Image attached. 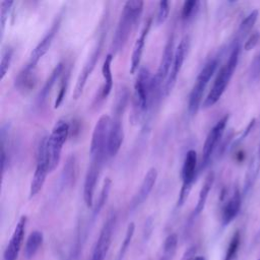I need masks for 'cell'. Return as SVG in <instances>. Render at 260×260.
<instances>
[{
  "mask_svg": "<svg viewBox=\"0 0 260 260\" xmlns=\"http://www.w3.org/2000/svg\"><path fill=\"white\" fill-rule=\"evenodd\" d=\"M143 5L144 2L140 0H129L125 2L111 44L113 55L117 54L126 45L131 30L142 12Z\"/></svg>",
  "mask_w": 260,
  "mask_h": 260,
  "instance_id": "obj_1",
  "label": "cell"
},
{
  "mask_svg": "<svg viewBox=\"0 0 260 260\" xmlns=\"http://www.w3.org/2000/svg\"><path fill=\"white\" fill-rule=\"evenodd\" d=\"M239 55H240V41L236 39L232 46L226 62L217 71L213 84L209 89L206 98L203 101V104H202L203 108H209L213 106L221 98L222 93L224 92L226 86L229 85L230 80L236 70L238 60H239Z\"/></svg>",
  "mask_w": 260,
  "mask_h": 260,
  "instance_id": "obj_2",
  "label": "cell"
},
{
  "mask_svg": "<svg viewBox=\"0 0 260 260\" xmlns=\"http://www.w3.org/2000/svg\"><path fill=\"white\" fill-rule=\"evenodd\" d=\"M153 102H155L153 76L147 67L142 66L138 69V73L134 82L132 105L133 117L135 118V121L149 110Z\"/></svg>",
  "mask_w": 260,
  "mask_h": 260,
  "instance_id": "obj_3",
  "label": "cell"
},
{
  "mask_svg": "<svg viewBox=\"0 0 260 260\" xmlns=\"http://www.w3.org/2000/svg\"><path fill=\"white\" fill-rule=\"evenodd\" d=\"M127 100H128V90L126 88L121 89L117 94L115 109H114V117L111 118V125H110L108 145H107V153L109 158L114 157L118 153L124 139L122 116L126 108Z\"/></svg>",
  "mask_w": 260,
  "mask_h": 260,
  "instance_id": "obj_4",
  "label": "cell"
},
{
  "mask_svg": "<svg viewBox=\"0 0 260 260\" xmlns=\"http://www.w3.org/2000/svg\"><path fill=\"white\" fill-rule=\"evenodd\" d=\"M218 66V59L217 58H211L209 59L200 72L198 73L195 82L191 88V91L189 93V100H188V112L190 115L194 116L201 105L203 92L206 88V85L208 84L210 78L215 73Z\"/></svg>",
  "mask_w": 260,
  "mask_h": 260,
  "instance_id": "obj_5",
  "label": "cell"
},
{
  "mask_svg": "<svg viewBox=\"0 0 260 260\" xmlns=\"http://www.w3.org/2000/svg\"><path fill=\"white\" fill-rule=\"evenodd\" d=\"M50 173V159L48 151V136L42 137L37 151V164L29 185L28 197H35L43 188L47 175Z\"/></svg>",
  "mask_w": 260,
  "mask_h": 260,
  "instance_id": "obj_6",
  "label": "cell"
},
{
  "mask_svg": "<svg viewBox=\"0 0 260 260\" xmlns=\"http://www.w3.org/2000/svg\"><path fill=\"white\" fill-rule=\"evenodd\" d=\"M69 124L65 120L56 122L50 135H48V151L50 159V172L54 171L61 158V152L69 135Z\"/></svg>",
  "mask_w": 260,
  "mask_h": 260,
  "instance_id": "obj_7",
  "label": "cell"
},
{
  "mask_svg": "<svg viewBox=\"0 0 260 260\" xmlns=\"http://www.w3.org/2000/svg\"><path fill=\"white\" fill-rule=\"evenodd\" d=\"M197 161H198L197 152L194 149H189L186 152V155L183 161L182 172H181L182 187L178 197V202H177L178 207L182 206L189 196V193L191 191V188L195 181V177L197 173V164H198Z\"/></svg>",
  "mask_w": 260,
  "mask_h": 260,
  "instance_id": "obj_8",
  "label": "cell"
},
{
  "mask_svg": "<svg viewBox=\"0 0 260 260\" xmlns=\"http://www.w3.org/2000/svg\"><path fill=\"white\" fill-rule=\"evenodd\" d=\"M175 55V43H174V36L171 35L165 45L164 52L161 54V58L156 70L155 75L153 76V89H154V100L162 93L164 85L167 80V77L170 73L172 63L174 60Z\"/></svg>",
  "mask_w": 260,
  "mask_h": 260,
  "instance_id": "obj_9",
  "label": "cell"
},
{
  "mask_svg": "<svg viewBox=\"0 0 260 260\" xmlns=\"http://www.w3.org/2000/svg\"><path fill=\"white\" fill-rule=\"evenodd\" d=\"M106 159L108 158L104 155L90 156V162L87 167L85 177H84V183H83V201L86 207L88 208H91L94 205L93 195H94L96 183L101 174V170Z\"/></svg>",
  "mask_w": 260,
  "mask_h": 260,
  "instance_id": "obj_10",
  "label": "cell"
},
{
  "mask_svg": "<svg viewBox=\"0 0 260 260\" xmlns=\"http://www.w3.org/2000/svg\"><path fill=\"white\" fill-rule=\"evenodd\" d=\"M111 125V117L107 114L102 115L96 121L89 145V154L90 156L94 155H104L107 158V145L109 138V131Z\"/></svg>",
  "mask_w": 260,
  "mask_h": 260,
  "instance_id": "obj_11",
  "label": "cell"
},
{
  "mask_svg": "<svg viewBox=\"0 0 260 260\" xmlns=\"http://www.w3.org/2000/svg\"><path fill=\"white\" fill-rule=\"evenodd\" d=\"M105 35H106V31L103 30L101 32L100 38L98 39L94 47H93L91 53L87 57L86 61L83 64L82 69L80 70V72L78 74V77H77L76 83H75V87L73 89V99L74 100H77L81 95V93L83 91V88L85 86V83L87 81V78L91 74L92 70L94 69V67L96 65V62H98V60H99V58L101 56L102 50H103Z\"/></svg>",
  "mask_w": 260,
  "mask_h": 260,
  "instance_id": "obj_12",
  "label": "cell"
},
{
  "mask_svg": "<svg viewBox=\"0 0 260 260\" xmlns=\"http://www.w3.org/2000/svg\"><path fill=\"white\" fill-rule=\"evenodd\" d=\"M189 47H190V38H189V36H184L181 39L177 48L175 49V55H174L172 67H171L170 73H169L167 80L165 82V85H164L162 94L166 96L172 91V89L174 88V86L176 84L177 77H178V75L182 69L183 63L187 57Z\"/></svg>",
  "mask_w": 260,
  "mask_h": 260,
  "instance_id": "obj_13",
  "label": "cell"
},
{
  "mask_svg": "<svg viewBox=\"0 0 260 260\" xmlns=\"http://www.w3.org/2000/svg\"><path fill=\"white\" fill-rule=\"evenodd\" d=\"M229 118H230L229 115H224L209 130V132H208V134L205 138L203 148H202V157H201L200 170L206 168V166L208 165L215 148L217 147V145H218V143H219V141L222 137V134H223L224 129L226 127Z\"/></svg>",
  "mask_w": 260,
  "mask_h": 260,
  "instance_id": "obj_14",
  "label": "cell"
},
{
  "mask_svg": "<svg viewBox=\"0 0 260 260\" xmlns=\"http://www.w3.org/2000/svg\"><path fill=\"white\" fill-rule=\"evenodd\" d=\"M61 20H62V12L58 13V15L53 20L49 29L46 31L44 37L41 39V41L38 43V45L31 51V53L29 55V59H28V61L30 63L37 65L39 60L48 52V50L50 49V47L53 43V40H54L56 34L59 30V27L61 25Z\"/></svg>",
  "mask_w": 260,
  "mask_h": 260,
  "instance_id": "obj_15",
  "label": "cell"
},
{
  "mask_svg": "<svg viewBox=\"0 0 260 260\" xmlns=\"http://www.w3.org/2000/svg\"><path fill=\"white\" fill-rule=\"evenodd\" d=\"M26 221H27V218L25 215H22L19 218V220L17 221L16 226L13 231V234L10 238V241L4 250L3 260H16L17 259L19 251H20L22 243H23Z\"/></svg>",
  "mask_w": 260,
  "mask_h": 260,
  "instance_id": "obj_16",
  "label": "cell"
},
{
  "mask_svg": "<svg viewBox=\"0 0 260 260\" xmlns=\"http://www.w3.org/2000/svg\"><path fill=\"white\" fill-rule=\"evenodd\" d=\"M151 22L152 19L151 17H149L145 22L144 25L138 36V38L136 39L134 46H133V50H132V54H131V62H130V69L129 72L131 74L135 73L138 69H139V64L141 61V57L143 54V49H144V45H145V41L149 31V28L151 26Z\"/></svg>",
  "mask_w": 260,
  "mask_h": 260,
  "instance_id": "obj_17",
  "label": "cell"
},
{
  "mask_svg": "<svg viewBox=\"0 0 260 260\" xmlns=\"http://www.w3.org/2000/svg\"><path fill=\"white\" fill-rule=\"evenodd\" d=\"M157 179V171L155 168H150L147 173L145 174L143 181L139 187L138 192L134 195L131 203H130V208L134 209L138 207L141 203L145 201V199L148 197L150 194L153 186L155 185Z\"/></svg>",
  "mask_w": 260,
  "mask_h": 260,
  "instance_id": "obj_18",
  "label": "cell"
},
{
  "mask_svg": "<svg viewBox=\"0 0 260 260\" xmlns=\"http://www.w3.org/2000/svg\"><path fill=\"white\" fill-rule=\"evenodd\" d=\"M36 64L27 61L21 70L18 72L14 80V85L18 90L28 91L30 90L36 83Z\"/></svg>",
  "mask_w": 260,
  "mask_h": 260,
  "instance_id": "obj_19",
  "label": "cell"
},
{
  "mask_svg": "<svg viewBox=\"0 0 260 260\" xmlns=\"http://www.w3.org/2000/svg\"><path fill=\"white\" fill-rule=\"evenodd\" d=\"M242 204V197L240 191L235 189L233 195L224 203L221 210V222L223 225H228L238 215Z\"/></svg>",
  "mask_w": 260,
  "mask_h": 260,
  "instance_id": "obj_20",
  "label": "cell"
},
{
  "mask_svg": "<svg viewBox=\"0 0 260 260\" xmlns=\"http://www.w3.org/2000/svg\"><path fill=\"white\" fill-rule=\"evenodd\" d=\"M65 67H66L65 63H64L63 61H60V62L53 68L51 74L49 75V77H48L47 80L45 81L43 87L41 88V90H40V92H39V94H38L37 101H38V104H39L40 106H41L42 104H44L45 101L47 100V98H48V95L50 94V92H51L53 86L55 85L56 81L58 80V78L61 77V75H62V73H63Z\"/></svg>",
  "mask_w": 260,
  "mask_h": 260,
  "instance_id": "obj_21",
  "label": "cell"
},
{
  "mask_svg": "<svg viewBox=\"0 0 260 260\" xmlns=\"http://www.w3.org/2000/svg\"><path fill=\"white\" fill-rule=\"evenodd\" d=\"M213 182H214V174H213V172H209L207 174V176L205 177V180H204V182L201 186V189L199 191L198 200H197V203L195 205V208H194L193 214H192L193 217L198 216L203 211L206 201H207V198H208V195H209V192L213 185Z\"/></svg>",
  "mask_w": 260,
  "mask_h": 260,
  "instance_id": "obj_22",
  "label": "cell"
},
{
  "mask_svg": "<svg viewBox=\"0 0 260 260\" xmlns=\"http://www.w3.org/2000/svg\"><path fill=\"white\" fill-rule=\"evenodd\" d=\"M113 58H114V55L112 53H109L103 62L102 74L104 78V84L101 87V91H100L101 99H106L110 94L113 87V75H112V69H111Z\"/></svg>",
  "mask_w": 260,
  "mask_h": 260,
  "instance_id": "obj_23",
  "label": "cell"
},
{
  "mask_svg": "<svg viewBox=\"0 0 260 260\" xmlns=\"http://www.w3.org/2000/svg\"><path fill=\"white\" fill-rule=\"evenodd\" d=\"M43 241H44V235L42 232L40 231L31 232L27 237L24 245V250H23L24 257L26 259H31L41 248Z\"/></svg>",
  "mask_w": 260,
  "mask_h": 260,
  "instance_id": "obj_24",
  "label": "cell"
},
{
  "mask_svg": "<svg viewBox=\"0 0 260 260\" xmlns=\"http://www.w3.org/2000/svg\"><path fill=\"white\" fill-rule=\"evenodd\" d=\"M259 170H260V155L257 152V154H255L252 157L249 164V167L247 169V173L244 180V194H247V192H249L254 186L256 178L259 174Z\"/></svg>",
  "mask_w": 260,
  "mask_h": 260,
  "instance_id": "obj_25",
  "label": "cell"
},
{
  "mask_svg": "<svg viewBox=\"0 0 260 260\" xmlns=\"http://www.w3.org/2000/svg\"><path fill=\"white\" fill-rule=\"evenodd\" d=\"M111 187H112V181L110 178H106L104 180V183H103V186H102V189H101V192H100V195L93 205V211H92V218L94 219L99 213L101 212L102 208L104 207L105 203L107 202L108 200V197H109V194H110V191H111Z\"/></svg>",
  "mask_w": 260,
  "mask_h": 260,
  "instance_id": "obj_26",
  "label": "cell"
},
{
  "mask_svg": "<svg viewBox=\"0 0 260 260\" xmlns=\"http://www.w3.org/2000/svg\"><path fill=\"white\" fill-rule=\"evenodd\" d=\"M77 167H76V158L75 155L71 154L68 158L66 164L64 165L63 173H62V181L63 184L66 186H71L74 184L76 179V173H77Z\"/></svg>",
  "mask_w": 260,
  "mask_h": 260,
  "instance_id": "obj_27",
  "label": "cell"
},
{
  "mask_svg": "<svg viewBox=\"0 0 260 260\" xmlns=\"http://www.w3.org/2000/svg\"><path fill=\"white\" fill-rule=\"evenodd\" d=\"M257 17H258V10L255 9V10L251 11L250 14H248L243 19V21L240 23V26H239L237 40L240 41V40L244 39L251 31V29L253 28V26L257 20Z\"/></svg>",
  "mask_w": 260,
  "mask_h": 260,
  "instance_id": "obj_28",
  "label": "cell"
},
{
  "mask_svg": "<svg viewBox=\"0 0 260 260\" xmlns=\"http://www.w3.org/2000/svg\"><path fill=\"white\" fill-rule=\"evenodd\" d=\"M70 72H71V65H68V67L66 66L61 77H60V85H59V89H58V92H57V95H56V100H55V103H54V108L57 109L64 96H65V93H66V90H67V87H68V83H69V77H70Z\"/></svg>",
  "mask_w": 260,
  "mask_h": 260,
  "instance_id": "obj_29",
  "label": "cell"
},
{
  "mask_svg": "<svg viewBox=\"0 0 260 260\" xmlns=\"http://www.w3.org/2000/svg\"><path fill=\"white\" fill-rule=\"evenodd\" d=\"M178 246V236L176 234L169 235L164 243L162 255L160 260H172Z\"/></svg>",
  "mask_w": 260,
  "mask_h": 260,
  "instance_id": "obj_30",
  "label": "cell"
},
{
  "mask_svg": "<svg viewBox=\"0 0 260 260\" xmlns=\"http://www.w3.org/2000/svg\"><path fill=\"white\" fill-rule=\"evenodd\" d=\"M14 53V49L11 46H7L3 48L1 52V61H0V79L2 80L7 73L11 61H12V56Z\"/></svg>",
  "mask_w": 260,
  "mask_h": 260,
  "instance_id": "obj_31",
  "label": "cell"
},
{
  "mask_svg": "<svg viewBox=\"0 0 260 260\" xmlns=\"http://www.w3.org/2000/svg\"><path fill=\"white\" fill-rule=\"evenodd\" d=\"M134 232H135V224H134V222H130L128 224V226H127L124 240H123V242L121 244L117 260H123V258H124V256H125V254H126V252H127V250H128V248L130 246L132 238L134 236Z\"/></svg>",
  "mask_w": 260,
  "mask_h": 260,
  "instance_id": "obj_32",
  "label": "cell"
},
{
  "mask_svg": "<svg viewBox=\"0 0 260 260\" xmlns=\"http://www.w3.org/2000/svg\"><path fill=\"white\" fill-rule=\"evenodd\" d=\"M240 243H241V236H240V233L237 231L234 236L232 237L231 239V242L228 246V250H226V253H225V257H224V260H233L239 250V247H240Z\"/></svg>",
  "mask_w": 260,
  "mask_h": 260,
  "instance_id": "obj_33",
  "label": "cell"
},
{
  "mask_svg": "<svg viewBox=\"0 0 260 260\" xmlns=\"http://www.w3.org/2000/svg\"><path fill=\"white\" fill-rule=\"evenodd\" d=\"M198 5H199V1L197 0H187L183 3L182 6V12H181V16L183 19H190L194 13H196L197 9H198Z\"/></svg>",
  "mask_w": 260,
  "mask_h": 260,
  "instance_id": "obj_34",
  "label": "cell"
},
{
  "mask_svg": "<svg viewBox=\"0 0 260 260\" xmlns=\"http://www.w3.org/2000/svg\"><path fill=\"white\" fill-rule=\"evenodd\" d=\"M13 1L11 0H4L1 2L0 4V29H1V34H3L4 28H5V24L8 18V14L9 11L11 9V6L13 5Z\"/></svg>",
  "mask_w": 260,
  "mask_h": 260,
  "instance_id": "obj_35",
  "label": "cell"
},
{
  "mask_svg": "<svg viewBox=\"0 0 260 260\" xmlns=\"http://www.w3.org/2000/svg\"><path fill=\"white\" fill-rule=\"evenodd\" d=\"M170 13V2L167 0H161L158 2V9L155 16V21L157 24H161L166 21Z\"/></svg>",
  "mask_w": 260,
  "mask_h": 260,
  "instance_id": "obj_36",
  "label": "cell"
},
{
  "mask_svg": "<svg viewBox=\"0 0 260 260\" xmlns=\"http://www.w3.org/2000/svg\"><path fill=\"white\" fill-rule=\"evenodd\" d=\"M250 76L253 80H257L260 77V51L255 56L250 67Z\"/></svg>",
  "mask_w": 260,
  "mask_h": 260,
  "instance_id": "obj_37",
  "label": "cell"
},
{
  "mask_svg": "<svg viewBox=\"0 0 260 260\" xmlns=\"http://www.w3.org/2000/svg\"><path fill=\"white\" fill-rule=\"evenodd\" d=\"M259 39H260V34H259L258 31H255V32L251 34L250 37L247 39V41H246L245 44H244V49H245L246 51L252 50V49L257 45Z\"/></svg>",
  "mask_w": 260,
  "mask_h": 260,
  "instance_id": "obj_38",
  "label": "cell"
},
{
  "mask_svg": "<svg viewBox=\"0 0 260 260\" xmlns=\"http://www.w3.org/2000/svg\"><path fill=\"white\" fill-rule=\"evenodd\" d=\"M195 252H196L195 247H190L186 251V253L184 254V260H194L195 259Z\"/></svg>",
  "mask_w": 260,
  "mask_h": 260,
  "instance_id": "obj_39",
  "label": "cell"
},
{
  "mask_svg": "<svg viewBox=\"0 0 260 260\" xmlns=\"http://www.w3.org/2000/svg\"><path fill=\"white\" fill-rule=\"evenodd\" d=\"M194 260H205V258L203 256H196Z\"/></svg>",
  "mask_w": 260,
  "mask_h": 260,
  "instance_id": "obj_40",
  "label": "cell"
},
{
  "mask_svg": "<svg viewBox=\"0 0 260 260\" xmlns=\"http://www.w3.org/2000/svg\"><path fill=\"white\" fill-rule=\"evenodd\" d=\"M257 240L260 241V229H259V232H258V234H257Z\"/></svg>",
  "mask_w": 260,
  "mask_h": 260,
  "instance_id": "obj_41",
  "label": "cell"
},
{
  "mask_svg": "<svg viewBox=\"0 0 260 260\" xmlns=\"http://www.w3.org/2000/svg\"><path fill=\"white\" fill-rule=\"evenodd\" d=\"M257 152H258V154L260 155V145H259V148H258V151H257Z\"/></svg>",
  "mask_w": 260,
  "mask_h": 260,
  "instance_id": "obj_42",
  "label": "cell"
},
{
  "mask_svg": "<svg viewBox=\"0 0 260 260\" xmlns=\"http://www.w3.org/2000/svg\"><path fill=\"white\" fill-rule=\"evenodd\" d=\"M258 260H260V258H259V259H258Z\"/></svg>",
  "mask_w": 260,
  "mask_h": 260,
  "instance_id": "obj_43",
  "label": "cell"
}]
</instances>
